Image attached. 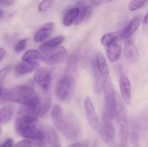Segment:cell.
<instances>
[{
	"mask_svg": "<svg viewBox=\"0 0 148 147\" xmlns=\"http://www.w3.org/2000/svg\"><path fill=\"white\" fill-rule=\"evenodd\" d=\"M53 3V1L50 0L42 1L38 6V10L41 12L47 11L49 8L51 7Z\"/></svg>",
	"mask_w": 148,
	"mask_h": 147,
	"instance_id": "29",
	"label": "cell"
},
{
	"mask_svg": "<svg viewBox=\"0 0 148 147\" xmlns=\"http://www.w3.org/2000/svg\"><path fill=\"white\" fill-rule=\"evenodd\" d=\"M146 3L144 0H133L130 2L128 9L130 11H134L142 7Z\"/></svg>",
	"mask_w": 148,
	"mask_h": 147,
	"instance_id": "26",
	"label": "cell"
},
{
	"mask_svg": "<svg viewBox=\"0 0 148 147\" xmlns=\"http://www.w3.org/2000/svg\"><path fill=\"white\" fill-rule=\"evenodd\" d=\"M113 118L104 109L103 115L102 123L99 133L103 140L110 145H114L115 138V129L113 123Z\"/></svg>",
	"mask_w": 148,
	"mask_h": 147,
	"instance_id": "5",
	"label": "cell"
},
{
	"mask_svg": "<svg viewBox=\"0 0 148 147\" xmlns=\"http://www.w3.org/2000/svg\"><path fill=\"white\" fill-rule=\"evenodd\" d=\"M121 94L123 102L127 105L130 104L131 101V87L130 81L125 75H122L119 80Z\"/></svg>",
	"mask_w": 148,
	"mask_h": 147,
	"instance_id": "12",
	"label": "cell"
},
{
	"mask_svg": "<svg viewBox=\"0 0 148 147\" xmlns=\"http://www.w3.org/2000/svg\"><path fill=\"white\" fill-rule=\"evenodd\" d=\"M28 39H24L21 40L15 45L14 50L17 53H21L24 51L27 44Z\"/></svg>",
	"mask_w": 148,
	"mask_h": 147,
	"instance_id": "27",
	"label": "cell"
},
{
	"mask_svg": "<svg viewBox=\"0 0 148 147\" xmlns=\"http://www.w3.org/2000/svg\"><path fill=\"white\" fill-rule=\"evenodd\" d=\"M42 54L38 51L29 50L23 54L22 60L23 61L37 62L39 60H42Z\"/></svg>",
	"mask_w": 148,
	"mask_h": 147,
	"instance_id": "24",
	"label": "cell"
},
{
	"mask_svg": "<svg viewBox=\"0 0 148 147\" xmlns=\"http://www.w3.org/2000/svg\"><path fill=\"white\" fill-rule=\"evenodd\" d=\"M39 115L38 109L21 105L17 111L15 122V129L18 133L23 127L36 123Z\"/></svg>",
	"mask_w": 148,
	"mask_h": 147,
	"instance_id": "4",
	"label": "cell"
},
{
	"mask_svg": "<svg viewBox=\"0 0 148 147\" xmlns=\"http://www.w3.org/2000/svg\"><path fill=\"white\" fill-rule=\"evenodd\" d=\"M93 67L95 77V91L97 94H100L103 89V82L102 81L101 79L103 77L98 72L94 61L93 62Z\"/></svg>",
	"mask_w": 148,
	"mask_h": 147,
	"instance_id": "25",
	"label": "cell"
},
{
	"mask_svg": "<svg viewBox=\"0 0 148 147\" xmlns=\"http://www.w3.org/2000/svg\"><path fill=\"white\" fill-rule=\"evenodd\" d=\"M43 52L42 60L49 65L60 64L64 61L68 56L67 51L63 46H58Z\"/></svg>",
	"mask_w": 148,
	"mask_h": 147,
	"instance_id": "6",
	"label": "cell"
},
{
	"mask_svg": "<svg viewBox=\"0 0 148 147\" xmlns=\"http://www.w3.org/2000/svg\"><path fill=\"white\" fill-rule=\"evenodd\" d=\"M40 66L38 62L23 61L17 64L15 68L16 73L19 76H23L33 72Z\"/></svg>",
	"mask_w": 148,
	"mask_h": 147,
	"instance_id": "15",
	"label": "cell"
},
{
	"mask_svg": "<svg viewBox=\"0 0 148 147\" xmlns=\"http://www.w3.org/2000/svg\"><path fill=\"white\" fill-rule=\"evenodd\" d=\"M73 85L72 76L66 75L60 79L57 84V96L62 101H65L70 96Z\"/></svg>",
	"mask_w": 148,
	"mask_h": 147,
	"instance_id": "8",
	"label": "cell"
},
{
	"mask_svg": "<svg viewBox=\"0 0 148 147\" xmlns=\"http://www.w3.org/2000/svg\"><path fill=\"white\" fill-rule=\"evenodd\" d=\"M103 1H91V2L94 6H97L99 4H101V3Z\"/></svg>",
	"mask_w": 148,
	"mask_h": 147,
	"instance_id": "36",
	"label": "cell"
},
{
	"mask_svg": "<svg viewBox=\"0 0 148 147\" xmlns=\"http://www.w3.org/2000/svg\"><path fill=\"white\" fill-rule=\"evenodd\" d=\"M84 106L85 113L89 123L94 129L100 133L101 126L99 123L93 102L89 97H87L85 98Z\"/></svg>",
	"mask_w": 148,
	"mask_h": 147,
	"instance_id": "10",
	"label": "cell"
},
{
	"mask_svg": "<svg viewBox=\"0 0 148 147\" xmlns=\"http://www.w3.org/2000/svg\"><path fill=\"white\" fill-rule=\"evenodd\" d=\"M55 28L54 23L49 22L46 23L36 32L34 36V40L36 42H40L49 37Z\"/></svg>",
	"mask_w": 148,
	"mask_h": 147,
	"instance_id": "16",
	"label": "cell"
},
{
	"mask_svg": "<svg viewBox=\"0 0 148 147\" xmlns=\"http://www.w3.org/2000/svg\"><path fill=\"white\" fill-rule=\"evenodd\" d=\"M121 31L105 34L101 39V44L103 45L108 46L116 42L119 39H121Z\"/></svg>",
	"mask_w": 148,
	"mask_h": 147,
	"instance_id": "22",
	"label": "cell"
},
{
	"mask_svg": "<svg viewBox=\"0 0 148 147\" xmlns=\"http://www.w3.org/2000/svg\"><path fill=\"white\" fill-rule=\"evenodd\" d=\"M1 127H0V134H1Z\"/></svg>",
	"mask_w": 148,
	"mask_h": 147,
	"instance_id": "38",
	"label": "cell"
},
{
	"mask_svg": "<svg viewBox=\"0 0 148 147\" xmlns=\"http://www.w3.org/2000/svg\"><path fill=\"white\" fill-rule=\"evenodd\" d=\"M89 142L88 140H84L75 142L72 144L69 147H88Z\"/></svg>",
	"mask_w": 148,
	"mask_h": 147,
	"instance_id": "32",
	"label": "cell"
},
{
	"mask_svg": "<svg viewBox=\"0 0 148 147\" xmlns=\"http://www.w3.org/2000/svg\"><path fill=\"white\" fill-rule=\"evenodd\" d=\"M93 9L90 5L82 7L79 8V12L75 21L74 22L75 25H80L81 23L89 19L92 14Z\"/></svg>",
	"mask_w": 148,
	"mask_h": 147,
	"instance_id": "20",
	"label": "cell"
},
{
	"mask_svg": "<svg viewBox=\"0 0 148 147\" xmlns=\"http://www.w3.org/2000/svg\"><path fill=\"white\" fill-rule=\"evenodd\" d=\"M3 10L2 9H0V19L3 17Z\"/></svg>",
	"mask_w": 148,
	"mask_h": 147,
	"instance_id": "37",
	"label": "cell"
},
{
	"mask_svg": "<svg viewBox=\"0 0 148 147\" xmlns=\"http://www.w3.org/2000/svg\"><path fill=\"white\" fill-rule=\"evenodd\" d=\"M51 78L52 71L50 68L47 67L38 69L34 77L35 82L45 91H47L49 88Z\"/></svg>",
	"mask_w": 148,
	"mask_h": 147,
	"instance_id": "9",
	"label": "cell"
},
{
	"mask_svg": "<svg viewBox=\"0 0 148 147\" xmlns=\"http://www.w3.org/2000/svg\"><path fill=\"white\" fill-rule=\"evenodd\" d=\"M79 12V8L75 7L69 9L64 16L63 24L66 26H69L74 23Z\"/></svg>",
	"mask_w": 148,
	"mask_h": 147,
	"instance_id": "21",
	"label": "cell"
},
{
	"mask_svg": "<svg viewBox=\"0 0 148 147\" xmlns=\"http://www.w3.org/2000/svg\"><path fill=\"white\" fill-rule=\"evenodd\" d=\"M14 107L12 105H7L0 108V125L8 123L13 118Z\"/></svg>",
	"mask_w": 148,
	"mask_h": 147,
	"instance_id": "18",
	"label": "cell"
},
{
	"mask_svg": "<svg viewBox=\"0 0 148 147\" xmlns=\"http://www.w3.org/2000/svg\"><path fill=\"white\" fill-rule=\"evenodd\" d=\"M10 69V67L9 66H7L0 70V89L3 88Z\"/></svg>",
	"mask_w": 148,
	"mask_h": 147,
	"instance_id": "28",
	"label": "cell"
},
{
	"mask_svg": "<svg viewBox=\"0 0 148 147\" xmlns=\"http://www.w3.org/2000/svg\"><path fill=\"white\" fill-rule=\"evenodd\" d=\"M47 139L49 147H61L58 135L53 129L47 131Z\"/></svg>",
	"mask_w": 148,
	"mask_h": 147,
	"instance_id": "23",
	"label": "cell"
},
{
	"mask_svg": "<svg viewBox=\"0 0 148 147\" xmlns=\"http://www.w3.org/2000/svg\"><path fill=\"white\" fill-rule=\"evenodd\" d=\"M142 16H137L131 20L127 26L121 31V39H125L130 38L138 29L142 21Z\"/></svg>",
	"mask_w": 148,
	"mask_h": 147,
	"instance_id": "13",
	"label": "cell"
},
{
	"mask_svg": "<svg viewBox=\"0 0 148 147\" xmlns=\"http://www.w3.org/2000/svg\"><path fill=\"white\" fill-rule=\"evenodd\" d=\"M143 27L145 31L148 30V13L145 16L143 20Z\"/></svg>",
	"mask_w": 148,
	"mask_h": 147,
	"instance_id": "34",
	"label": "cell"
},
{
	"mask_svg": "<svg viewBox=\"0 0 148 147\" xmlns=\"http://www.w3.org/2000/svg\"><path fill=\"white\" fill-rule=\"evenodd\" d=\"M18 133L27 140L42 143H44L46 138L45 133L36 125L35 123L23 127Z\"/></svg>",
	"mask_w": 148,
	"mask_h": 147,
	"instance_id": "7",
	"label": "cell"
},
{
	"mask_svg": "<svg viewBox=\"0 0 148 147\" xmlns=\"http://www.w3.org/2000/svg\"><path fill=\"white\" fill-rule=\"evenodd\" d=\"M124 53L127 60L131 63L138 61L139 53L137 47L131 39H127L124 45Z\"/></svg>",
	"mask_w": 148,
	"mask_h": 147,
	"instance_id": "11",
	"label": "cell"
},
{
	"mask_svg": "<svg viewBox=\"0 0 148 147\" xmlns=\"http://www.w3.org/2000/svg\"><path fill=\"white\" fill-rule=\"evenodd\" d=\"M6 54V51L3 48L0 47V61L3 59Z\"/></svg>",
	"mask_w": 148,
	"mask_h": 147,
	"instance_id": "35",
	"label": "cell"
},
{
	"mask_svg": "<svg viewBox=\"0 0 148 147\" xmlns=\"http://www.w3.org/2000/svg\"><path fill=\"white\" fill-rule=\"evenodd\" d=\"M51 117L54 126L67 138L74 140L78 137L79 127L77 123L64 114L60 105L56 104L54 107Z\"/></svg>",
	"mask_w": 148,
	"mask_h": 147,
	"instance_id": "1",
	"label": "cell"
},
{
	"mask_svg": "<svg viewBox=\"0 0 148 147\" xmlns=\"http://www.w3.org/2000/svg\"><path fill=\"white\" fill-rule=\"evenodd\" d=\"M13 141L12 139H9L6 140L0 147H13Z\"/></svg>",
	"mask_w": 148,
	"mask_h": 147,
	"instance_id": "33",
	"label": "cell"
},
{
	"mask_svg": "<svg viewBox=\"0 0 148 147\" xmlns=\"http://www.w3.org/2000/svg\"><path fill=\"white\" fill-rule=\"evenodd\" d=\"M130 139L132 147H140L139 142V137L136 133H132Z\"/></svg>",
	"mask_w": 148,
	"mask_h": 147,
	"instance_id": "31",
	"label": "cell"
},
{
	"mask_svg": "<svg viewBox=\"0 0 148 147\" xmlns=\"http://www.w3.org/2000/svg\"><path fill=\"white\" fill-rule=\"evenodd\" d=\"M65 40L63 35H59L42 43L40 46V49L42 52L57 47Z\"/></svg>",
	"mask_w": 148,
	"mask_h": 147,
	"instance_id": "19",
	"label": "cell"
},
{
	"mask_svg": "<svg viewBox=\"0 0 148 147\" xmlns=\"http://www.w3.org/2000/svg\"><path fill=\"white\" fill-rule=\"evenodd\" d=\"M106 53L110 61L116 62L120 58L121 55V47L117 42L111 44L107 46Z\"/></svg>",
	"mask_w": 148,
	"mask_h": 147,
	"instance_id": "17",
	"label": "cell"
},
{
	"mask_svg": "<svg viewBox=\"0 0 148 147\" xmlns=\"http://www.w3.org/2000/svg\"><path fill=\"white\" fill-rule=\"evenodd\" d=\"M10 100L22 105L36 108L40 113L41 98L31 86L21 85L14 87L10 92Z\"/></svg>",
	"mask_w": 148,
	"mask_h": 147,
	"instance_id": "2",
	"label": "cell"
},
{
	"mask_svg": "<svg viewBox=\"0 0 148 147\" xmlns=\"http://www.w3.org/2000/svg\"><path fill=\"white\" fill-rule=\"evenodd\" d=\"M10 92L8 90L0 89V103H3L10 100Z\"/></svg>",
	"mask_w": 148,
	"mask_h": 147,
	"instance_id": "30",
	"label": "cell"
},
{
	"mask_svg": "<svg viewBox=\"0 0 148 147\" xmlns=\"http://www.w3.org/2000/svg\"><path fill=\"white\" fill-rule=\"evenodd\" d=\"M115 118L119 126L121 147H127L129 131L127 114L122 101L117 94L116 101Z\"/></svg>",
	"mask_w": 148,
	"mask_h": 147,
	"instance_id": "3",
	"label": "cell"
},
{
	"mask_svg": "<svg viewBox=\"0 0 148 147\" xmlns=\"http://www.w3.org/2000/svg\"><path fill=\"white\" fill-rule=\"evenodd\" d=\"M94 61L98 72L103 79L109 77V69L103 54L100 52H98L96 55L95 59Z\"/></svg>",
	"mask_w": 148,
	"mask_h": 147,
	"instance_id": "14",
	"label": "cell"
}]
</instances>
